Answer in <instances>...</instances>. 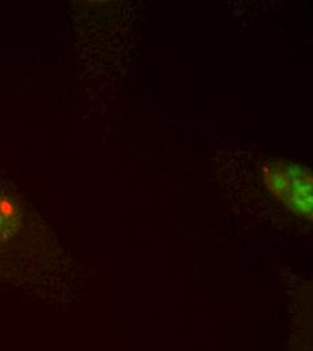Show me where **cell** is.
<instances>
[{
	"mask_svg": "<svg viewBox=\"0 0 313 351\" xmlns=\"http://www.w3.org/2000/svg\"><path fill=\"white\" fill-rule=\"evenodd\" d=\"M262 180L273 197L295 215L312 220L313 175L304 165L271 161L262 167Z\"/></svg>",
	"mask_w": 313,
	"mask_h": 351,
	"instance_id": "obj_1",
	"label": "cell"
},
{
	"mask_svg": "<svg viewBox=\"0 0 313 351\" xmlns=\"http://www.w3.org/2000/svg\"><path fill=\"white\" fill-rule=\"evenodd\" d=\"M22 214L18 204L0 192V245L15 235L21 226Z\"/></svg>",
	"mask_w": 313,
	"mask_h": 351,
	"instance_id": "obj_2",
	"label": "cell"
}]
</instances>
